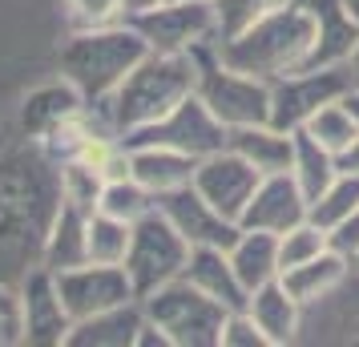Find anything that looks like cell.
I'll return each mask as SVG.
<instances>
[{"label": "cell", "mask_w": 359, "mask_h": 347, "mask_svg": "<svg viewBox=\"0 0 359 347\" xmlns=\"http://www.w3.org/2000/svg\"><path fill=\"white\" fill-rule=\"evenodd\" d=\"M61 210V174L49 149L13 130L0 101V283H17L41 266V247Z\"/></svg>", "instance_id": "cell-1"}, {"label": "cell", "mask_w": 359, "mask_h": 347, "mask_svg": "<svg viewBox=\"0 0 359 347\" xmlns=\"http://www.w3.org/2000/svg\"><path fill=\"white\" fill-rule=\"evenodd\" d=\"M218 53L222 61L234 69H243L259 81H278L287 73L311 65V53H315V17H311V4H287L278 13L250 20L246 29L230 36H218Z\"/></svg>", "instance_id": "cell-2"}, {"label": "cell", "mask_w": 359, "mask_h": 347, "mask_svg": "<svg viewBox=\"0 0 359 347\" xmlns=\"http://www.w3.org/2000/svg\"><path fill=\"white\" fill-rule=\"evenodd\" d=\"M146 53L149 45L137 36L130 20L101 25V29H69L61 36V45H57V73L93 109H101Z\"/></svg>", "instance_id": "cell-3"}, {"label": "cell", "mask_w": 359, "mask_h": 347, "mask_svg": "<svg viewBox=\"0 0 359 347\" xmlns=\"http://www.w3.org/2000/svg\"><path fill=\"white\" fill-rule=\"evenodd\" d=\"M190 93H194V61L190 57L146 53L130 69V77L114 89V97L101 105V114L121 137H130V133L154 125L158 117H165Z\"/></svg>", "instance_id": "cell-4"}, {"label": "cell", "mask_w": 359, "mask_h": 347, "mask_svg": "<svg viewBox=\"0 0 359 347\" xmlns=\"http://www.w3.org/2000/svg\"><path fill=\"white\" fill-rule=\"evenodd\" d=\"M190 61H194V93L226 130L271 121V81H259L243 69L226 65L218 53V41L194 49Z\"/></svg>", "instance_id": "cell-5"}, {"label": "cell", "mask_w": 359, "mask_h": 347, "mask_svg": "<svg viewBox=\"0 0 359 347\" xmlns=\"http://www.w3.org/2000/svg\"><path fill=\"white\" fill-rule=\"evenodd\" d=\"M146 319L165 331L170 347H222V323H226V307L202 295L198 287L186 279H174L149 291L142 299Z\"/></svg>", "instance_id": "cell-6"}, {"label": "cell", "mask_w": 359, "mask_h": 347, "mask_svg": "<svg viewBox=\"0 0 359 347\" xmlns=\"http://www.w3.org/2000/svg\"><path fill=\"white\" fill-rule=\"evenodd\" d=\"M190 243L174 231V222L162 210H149L142 222H133L130 254H126V275H130L137 299L158 291L165 283L182 279V271L190 263Z\"/></svg>", "instance_id": "cell-7"}, {"label": "cell", "mask_w": 359, "mask_h": 347, "mask_svg": "<svg viewBox=\"0 0 359 347\" xmlns=\"http://www.w3.org/2000/svg\"><path fill=\"white\" fill-rule=\"evenodd\" d=\"M130 25L149 45V53H178V57H190L194 49L222 36L218 8L214 4H186V0H162L154 8H142L130 17Z\"/></svg>", "instance_id": "cell-8"}, {"label": "cell", "mask_w": 359, "mask_h": 347, "mask_svg": "<svg viewBox=\"0 0 359 347\" xmlns=\"http://www.w3.org/2000/svg\"><path fill=\"white\" fill-rule=\"evenodd\" d=\"M355 89L351 65H311L271 81V121L283 130H303L331 101H343Z\"/></svg>", "instance_id": "cell-9"}, {"label": "cell", "mask_w": 359, "mask_h": 347, "mask_svg": "<svg viewBox=\"0 0 359 347\" xmlns=\"http://www.w3.org/2000/svg\"><path fill=\"white\" fill-rule=\"evenodd\" d=\"M89 105V101L73 89V85L53 69L45 77H36L20 89L17 97L8 101V121H13V130L20 137H29V142H49L53 133L65 125L69 117H77Z\"/></svg>", "instance_id": "cell-10"}, {"label": "cell", "mask_w": 359, "mask_h": 347, "mask_svg": "<svg viewBox=\"0 0 359 347\" xmlns=\"http://www.w3.org/2000/svg\"><path fill=\"white\" fill-rule=\"evenodd\" d=\"M226 133L230 130L210 114V109H206V105H202V97L190 93V97L178 101L165 117H158L154 125L130 133L126 146H170V149L190 154V158L202 162L206 154H214V149L226 146Z\"/></svg>", "instance_id": "cell-11"}, {"label": "cell", "mask_w": 359, "mask_h": 347, "mask_svg": "<svg viewBox=\"0 0 359 347\" xmlns=\"http://www.w3.org/2000/svg\"><path fill=\"white\" fill-rule=\"evenodd\" d=\"M73 319L57 287V275L45 266H33L17 283V331L20 347H65Z\"/></svg>", "instance_id": "cell-12"}, {"label": "cell", "mask_w": 359, "mask_h": 347, "mask_svg": "<svg viewBox=\"0 0 359 347\" xmlns=\"http://www.w3.org/2000/svg\"><path fill=\"white\" fill-rule=\"evenodd\" d=\"M57 287H61V299H65V311L73 323L137 299L126 266H109V263H81L73 271H61Z\"/></svg>", "instance_id": "cell-13"}, {"label": "cell", "mask_w": 359, "mask_h": 347, "mask_svg": "<svg viewBox=\"0 0 359 347\" xmlns=\"http://www.w3.org/2000/svg\"><path fill=\"white\" fill-rule=\"evenodd\" d=\"M259 182H262V174L246 162V158H238L230 146L206 154L194 170V190L210 202L214 210H222V215L234 218V222L243 218L246 202L255 198Z\"/></svg>", "instance_id": "cell-14"}, {"label": "cell", "mask_w": 359, "mask_h": 347, "mask_svg": "<svg viewBox=\"0 0 359 347\" xmlns=\"http://www.w3.org/2000/svg\"><path fill=\"white\" fill-rule=\"evenodd\" d=\"M158 210L174 222V231H178L190 247H230V243L238 238V231H243L234 218H226L222 210H214L194 186H182L174 194L158 198Z\"/></svg>", "instance_id": "cell-15"}, {"label": "cell", "mask_w": 359, "mask_h": 347, "mask_svg": "<svg viewBox=\"0 0 359 347\" xmlns=\"http://www.w3.org/2000/svg\"><path fill=\"white\" fill-rule=\"evenodd\" d=\"M303 218H307V194L299 190V182H294L291 174H266L259 182V190H255V198L246 202L238 226L287 234Z\"/></svg>", "instance_id": "cell-16"}, {"label": "cell", "mask_w": 359, "mask_h": 347, "mask_svg": "<svg viewBox=\"0 0 359 347\" xmlns=\"http://www.w3.org/2000/svg\"><path fill=\"white\" fill-rule=\"evenodd\" d=\"M246 311L255 315V323L262 327L266 343L271 347H291L303 343V319H307V307L287 291L283 279H271L255 287L250 299H246Z\"/></svg>", "instance_id": "cell-17"}, {"label": "cell", "mask_w": 359, "mask_h": 347, "mask_svg": "<svg viewBox=\"0 0 359 347\" xmlns=\"http://www.w3.org/2000/svg\"><path fill=\"white\" fill-rule=\"evenodd\" d=\"M182 279L190 283V287H198L202 295H210L214 303H222L226 311H243L246 299H250V291L243 287L238 271L230 263L226 247H194Z\"/></svg>", "instance_id": "cell-18"}, {"label": "cell", "mask_w": 359, "mask_h": 347, "mask_svg": "<svg viewBox=\"0 0 359 347\" xmlns=\"http://www.w3.org/2000/svg\"><path fill=\"white\" fill-rule=\"evenodd\" d=\"M307 4H311V17H315L311 65H347L359 45V20L351 17L347 0H307Z\"/></svg>", "instance_id": "cell-19"}, {"label": "cell", "mask_w": 359, "mask_h": 347, "mask_svg": "<svg viewBox=\"0 0 359 347\" xmlns=\"http://www.w3.org/2000/svg\"><path fill=\"white\" fill-rule=\"evenodd\" d=\"M226 146L246 158V162L266 174H287L291 170V154H294V130H283L275 121H255V125H238L226 133Z\"/></svg>", "instance_id": "cell-20"}, {"label": "cell", "mask_w": 359, "mask_h": 347, "mask_svg": "<svg viewBox=\"0 0 359 347\" xmlns=\"http://www.w3.org/2000/svg\"><path fill=\"white\" fill-rule=\"evenodd\" d=\"M142 323H146V307H142V299H130L121 307L77 319L69 327L65 347H137Z\"/></svg>", "instance_id": "cell-21"}, {"label": "cell", "mask_w": 359, "mask_h": 347, "mask_svg": "<svg viewBox=\"0 0 359 347\" xmlns=\"http://www.w3.org/2000/svg\"><path fill=\"white\" fill-rule=\"evenodd\" d=\"M194 170L198 158L178 154L170 146H130V174L154 198H165L182 186H194Z\"/></svg>", "instance_id": "cell-22"}, {"label": "cell", "mask_w": 359, "mask_h": 347, "mask_svg": "<svg viewBox=\"0 0 359 347\" xmlns=\"http://www.w3.org/2000/svg\"><path fill=\"white\" fill-rule=\"evenodd\" d=\"M89 215H93V210H81V206L61 202V210H57L49 234H45V247H41V266H45V271L61 275V271H73V266L89 263V247H85Z\"/></svg>", "instance_id": "cell-23"}, {"label": "cell", "mask_w": 359, "mask_h": 347, "mask_svg": "<svg viewBox=\"0 0 359 347\" xmlns=\"http://www.w3.org/2000/svg\"><path fill=\"white\" fill-rule=\"evenodd\" d=\"M347 275H351V263L327 247L323 254H315V259H307V263H299V266H291V271H283L278 279L287 283V291H291V295L299 299L303 307H315V303H323V299L335 295Z\"/></svg>", "instance_id": "cell-24"}, {"label": "cell", "mask_w": 359, "mask_h": 347, "mask_svg": "<svg viewBox=\"0 0 359 347\" xmlns=\"http://www.w3.org/2000/svg\"><path fill=\"white\" fill-rule=\"evenodd\" d=\"M230 263L238 271V279H243L246 291H255L262 283H271L283 275V263H278V234L271 231H238V238L226 247Z\"/></svg>", "instance_id": "cell-25"}, {"label": "cell", "mask_w": 359, "mask_h": 347, "mask_svg": "<svg viewBox=\"0 0 359 347\" xmlns=\"http://www.w3.org/2000/svg\"><path fill=\"white\" fill-rule=\"evenodd\" d=\"M287 174L299 182V190L307 194V206H311V198H319L327 186L339 178V154L319 146L307 130H294V154H291V170Z\"/></svg>", "instance_id": "cell-26"}, {"label": "cell", "mask_w": 359, "mask_h": 347, "mask_svg": "<svg viewBox=\"0 0 359 347\" xmlns=\"http://www.w3.org/2000/svg\"><path fill=\"white\" fill-rule=\"evenodd\" d=\"M130 238H133V226H130V222H121V218H114V215H101V210H93V215H89V231H85L89 263L126 266Z\"/></svg>", "instance_id": "cell-27"}, {"label": "cell", "mask_w": 359, "mask_h": 347, "mask_svg": "<svg viewBox=\"0 0 359 347\" xmlns=\"http://www.w3.org/2000/svg\"><path fill=\"white\" fill-rule=\"evenodd\" d=\"M97 210L101 215H114V218H121V222H130L133 226V222H142L149 210H158V198H154L133 174H126V178H109V182L101 186Z\"/></svg>", "instance_id": "cell-28"}, {"label": "cell", "mask_w": 359, "mask_h": 347, "mask_svg": "<svg viewBox=\"0 0 359 347\" xmlns=\"http://www.w3.org/2000/svg\"><path fill=\"white\" fill-rule=\"evenodd\" d=\"M303 130L319 142V146H327L331 154H347V149L355 146V137H359V117L351 114V105H347V97L343 101H331V105H323L319 114L311 117Z\"/></svg>", "instance_id": "cell-29"}, {"label": "cell", "mask_w": 359, "mask_h": 347, "mask_svg": "<svg viewBox=\"0 0 359 347\" xmlns=\"http://www.w3.org/2000/svg\"><path fill=\"white\" fill-rule=\"evenodd\" d=\"M355 210H359V174L339 170V178L327 186L319 198H311L307 218H311V222H319L323 231H331L335 222H343V218L355 215Z\"/></svg>", "instance_id": "cell-30"}, {"label": "cell", "mask_w": 359, "mask_h": 347, "mask_svg": "<svg viewBox=\"0 0 359 347\" xmlns=\"http://www.w3.org/2000/svg\"><path fill=\"white\" fill-rule=\"evenodd\" d=\"M57 174H61V202L69 206H81V210H97V198H101V170L85 162H57Z\"/></svg>", "instance_id": "cell-31"}, {"label": "cell", "mask_w": 359, "mask_h": 347, "mask_svg": "<svg viewBox=\"0 0 359 347\" xmlns=\"http://www.w3.org/2000/svg\"><path fill=\"white\" fill-rule=\"evenodd\" d=\"M323 250H327V231L319 222H311V218H303L287 234H278V263H283V271L307 263V259L323 254Z\"/></svg>", "instance_id": "cell-32"}, {"label": "cell", "mask_w": 359, "mask_h": 347, "mask_svg": "<svg viewBox=\"0 0 359 347\" xmlns=\"http://www.w3.org/2000/svg\"><path fill=\"white\" fill-rule=\"evenodd\" d=\"M69 29H101V25H121L130 20L126 0H61Z\"/></svg>", "instance_id": "cell-33"}, {"label": "cell", "mask_w": 359, "mask_h": 347, "mask_svg": "<svg viewBox=\"0 0 359 347\" xmlns=\"http://www.w3.org/2000/svg\"><path fill=\"white\" fill-rule=\"evenodd\" d=\"M287 4H299V0H218L214 8H218L222 36H230V33H238V29H246L250 20L266 17V13H278Z\"/></svg>", "instance_id": "cell-34"}, {"label": "cell", "mask_w": 359, "mask_h": 347, "mask_svg": "<svg viewBox=\"0 0 359 347\" xmlns=\"http://www.w3.org/2000/svg\"><path fill=\"white\" fill-rule=\"evenodd\" d=\"M222 347H271L262 327L255 323V315L246 311H230L226 323H222Z\"/></svg>", "instance_id": "cell-35"}, {"label": "cell", "mask_w": 359, "mask_h": 347, "mask_svg": "<svg viewBox=\"0 0 359 347\" xmlns=\"http://www.w3.org/2000/svg\"><path fill=\"white\" fill-rule=\"evenodd\" d=\"M327 247L335 250V254H343L347 263H359V210L327 231Z\"/></svg>", "instance_id": "cell-36"}, {"label": "cell", "mask_w": 359, "mask_h": 347, "mask_svg": "<svg viewBox=\"0 0 359 347\" xmlns=\"http://www.w3.org/2000/svg\"><path fill=\"white\" fill-rule=\"evenodd\" d=\"M339 170H347V174H359V137H355V146H351V149L339 158Z\"/></svg>", "instance_id": "cell-37"}, {"label": "cell", "mask_w": 359, "mask_h": 347, "mask_svg": "<svg viewBox=\"0 0 359 347\" xmlns=\"http://www.w3.org/2000/svg\"><path fill=\"white\" fill-rule=\"evenodd\" d=\"M130 4V17L133 13H142V8H154V4H162V0H126Z\"/></svg>", "instance_id": "cell-38"}, {"label": "cell", "mask_w": 359, "mask_h": 347, "mask_svg": "<svg viewBox=\"0 0 359 347\" xmlns=\"http://www.w3.org/2000/svg\"><path fill=\"white\" fill-rule=\"evenodd\" d=\"M347 65H351V81H355V89H359V45H355V53H351Z\"/></svg>", "instance_id": "cell-39"}, {"label": "cell", "mask_w": 359, "mask_h": 347, "mask_svg": "<svg viewBox=\"0 0 359 347\" xmlns=\"http://www.w3.org/2000/svg\"><path fill=\"white\" fill-rule=\"evenodd\" d=\"M347 105H351V114L359 117V89H351V93H347Z\"/></svg>", "instance_id": "cell-40"}, {"label": "cell", "mask_w": 359, "mask_h": 347, "mask_svg": "<svg viewBox=\"0 0 359 347\" xmlns=\"http://www.w3.org/2000/svg\"><path fill=\"white\" fill-rule=\"evenodd\" d=\"M347 8H351V17L359 20V0H347Z\"/></svg>", "instance_id": "cell-41"}, {"label": "cell", "mask_w": 359, "mask_h": 347, "mask_svg": "<svg viewBox=\"0 0 359 347\" xmlns=\"http://www.w3.org/2000/svg\"><path fill=\"white\" fill-rule=\"evenodd\" d=\"M186 4H218V0H186Z\"/></svg>", "instance_id": "cell-42"}]
</instances>
